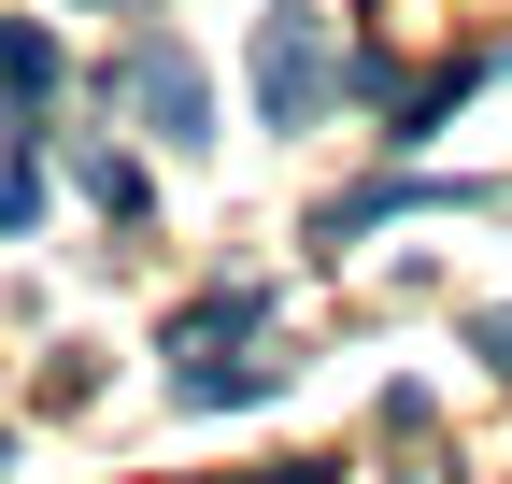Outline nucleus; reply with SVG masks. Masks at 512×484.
Segmentation results:
<instances>
[{"mask_svg": "<svg viewBox=\"0 0 512 484\" xmlns=\"http://www.w3.org/2000/svg\"><path fill=\"white\" fill-rule=\"evenodd\" d=\"M256 114H271V129H313V114H328V15H313V0H271V15H256Z\"/></svg>", "mask_w": 512, "mask_h": 484, "instance_id": "nucleus-1", "label": "nucleus"}, {"mask_svg": "<svg viewBox=\"0 0 512 484\" xmlns=\"http://www.w3.org/2000/svg\"><path fill=\"white\" fill-rule=\"evenodd\" d=\"M128 114H143V129L157 143H214V86H200V57H185V43H128Z\"/></svg>", "mask_w": 512, "mask_h": 484, "instance_id": "nucleus-2", "label": "nucleus"}, {"mask_svg": "<svg viewBox=\"0 0 512 484\" xmlns=\"http://www.w3.org/2000/svg\"><path fill=\"white\" fill-rule=\"evenodd\" d=\"M470 342H484V371H498V385H512V314H484V328H470Z\"/></svg>", "mask_w": 512, "mask_h": 484, "instance_id": "nucleus-5", "label": "nucleus"}, {"mask_svg": "<svg viewBox=\"0 0 512 484\" xmlns=\"http://www.w3.org/2000/svg\"><path fill=\"white\" fill-rule=\"evenodd\" d=\"M0 86H15V100H43V86H57V43H43L29 15H0Z\"/></svg>", "mask_w": 512, "mask_h": 484, "instance_id": "nucleus-4", "label": "nucleus"}, {"mask_svg": "<svg viewBox=\"0 0 512 484\" xmlns=\"http://www.w3.org/2000/svg\"><path fill=\"white\" fill-rule=\"evenodd\" d=\"M256 314H271V299H256V285H214V299H200V314H185V328H171V356H185V371H200V356H228V342H242Z\"/></svg>", "mask_w": 512, "mask_h": 484, "instance_id": "nucleus-3", "label": "nucleus"}]
</instances>
